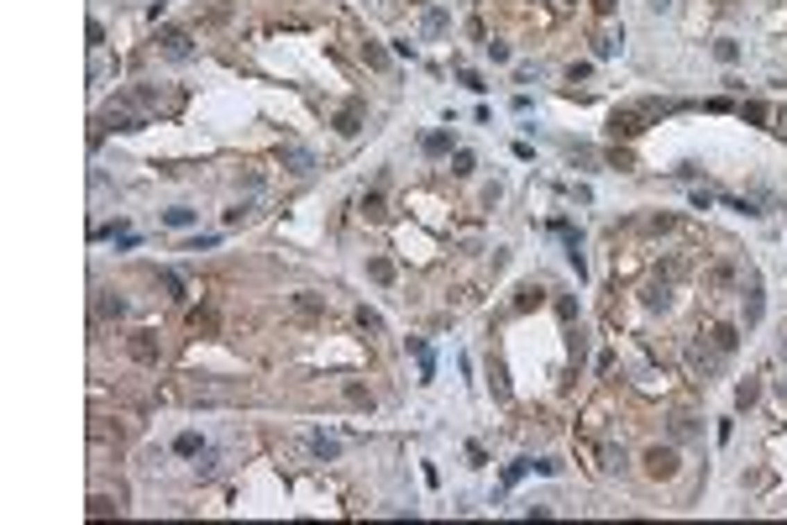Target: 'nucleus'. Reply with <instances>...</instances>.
Here are the masks:
<instances>
[{
  "label": "nucleus",
  "instance_id": "nucleus-30",
  "mask_svg": "<svg viewBox=\"0 0 787 525\" xmlns=\"http://www.w3.org/2000/svg\"><path fill=\"white\" fill-rule=\"evenodd\" d=\"M714 58L719 63H735L740 58V42H729V37H725V42H714Z\"/></svg>",
  "mask_w": 787,
  "mask_h": 525
},
{
  "label": "nucleus",
  "instance_id": "nucleus-11",
  "mask_svg": "<svg viewBox=\"0 0 787 525\" xmlns=\"http://www.w3.org/2000/svg\"><path fill=\"white\" fill-rule=\"evenodd\" d=\"M341 394H346V405H352V410H368V415H373V394L362 389L357 378H346V383H341Z\"/></svg>",
  "mask_w": 787,
  "mask_h": 525
},
{
  "label": "nucleus",
  "instance_id": "nucleus-25",
  "mask_svg": "<svg viewBox=\"0 0 787 525\" xmlns=\"http://www.w3.org/2000/svg\"><path fill=\"white\" fill-rule=\"evenodd\" d=\"M693 431H698V420H693V415H672V436H677V442H688Z\"/></svg>",
  "mask_w": 787,
  "mask_h": 525
},
{
  "label": "nucleus",
  "instance_id": "nucleus-8",
  "mask_svg": "<svg viewBox=\"0 0 787 525\" xmlns=\"http://www.w3.org/2000/svg\"><path fill=\"white\" fill-rule=\"evenodd\" d=\"M420 153H425V158H446V153H452V131H425V137H420Z\"/></svg>",
  "mask_w": 787,
  "mask_h": 525
},
{
  "label": "nucleus",
  "instance_id": "nucleus-19",
  "mask_svg": "<svg viewBox=\"0 0 787 525\" xmlns=\"http://www.w3.org/2000/svg\"><path fill=\"white\" fill-rule=\"evenodd\" d=\"M362 215H368V221H383V215H389V205H383V194H378V190L362 194Z\"/></svg>",
  "mask_w": 787,
  "mask_h": 525
},
{
  "label": "nucleus",
  "instance_id": "nucleus-12",
  "mask_svg": "<svg viewBox=\"0 0 787 525\" xmlns=\"http://www.w3.org/2000/svg\"><path fill=\"white\" fill-rule=\"evenodd\" d=\"M409 352H415V362H420V378H436V358H430V347L425 342H420V336H409Z\"/></svg>",
  "mask_w": 787,
  "mask_h": 525
},
{
  "label": "nucleus",
  "instance_id": "nucleus-37",
  "mask_svg": "<svg viewBox=\"0 0 787 525\" xmlns=\"http://www.w3.org/2000/svg\"><path fill=\"white\" fill-rule=\"evenodd\" d=\"M467 462H473V467H483V462H489V452H483L477 442H467Z\"/></svg>",
  "mask_w": 787,
  "mask_h": 525
},
{
  "label": "nucleus",
  "instance_id": "nucleus-22",
  "mask_svg": "<svg viewBox=\"0 0 787 525\" xmlns=\"http://www.w3.org/2000/svg\"><path fill=\"white\" fill-rule=\"evenodd\" d=\"M756 399H761V383H751V378H745V383L735 389V405H740V410H751Z\"/></svg>",
  "mask_w": 787,
  "mask_h": 525
},
{
  "label": "nucleus",
  "instance_id": "nucleus-20",
  "mask_svg": "<svg viewBox=\"0 0 787 525\" xmlns=\"http://www.w3.org/2000/svg\"><path fill=\"white\" fill-rule=\"evenodd\" d=\"M420 26H425V37H436V32H446V26H452V16L430 6V11H425V22H420Z\"/></svg>",
  "mask_w": 787,
  "mask_h": 525
},
{
  "label": "nucleus",
  "instance_id": "nucleus-21",
  "mask_svg": "<svg viewBox=\"0 0 787 525\" xmlns=\"http://www.w3.org/2000/svg\"><path fill=\"white\" fill-rule=\"evenodd\" d=\"M667 305H672L667 284H651V289H645V310H667Z\"/></svg>",
  "mask_w": 787,
  "mask_h": 525
},
{
  "label": "nucleus",
  "instance_id": "nucleus-42",
  "mask_svg": "<svg viewBox=\"0 0 787 525\" xmlns=\"http://www.w3.org/2000/svg\"><path fill=\"white\" fill-rule=\"evenodd\" d=\"M409 6H425V0H409Z\"/></svg>",
  "mask_w": 787,
  "mask_h": 525
},
{
  "label": "nucleus",
  "instance_id": "nucleus-6",
  "mask_svg": "<svg viewBox=\"0 0 787 525\" xmlns=\"http://www.w3.org/2000/svg\"><path fill=\"white\" fill-rule=\"evenodd\" d=\"M163 53H168V58H174V63H184V58H189V53H194L189 32H163Z\"/></svg>",
  "mask_w": 787,
  "mask_h": 525
},
{
  "label": "nucleus",
  "instance_id": "nucleus-7",
  "mask_svg": "<svg viewBox=\"0 0 787 525\" xmlns=\"http://www.w3.org/2000/svg\"><path fill=\"white\" fill-rule=\"evenodd\" d=\"M336 131H341V137H357V131H362V106H357V100L336 110Z\"/></svg>",
  "mask_w": 787,
  "mask_h": 525
},
{
  "label": "nucleus",
  "instance_id": "nucleus-9",
  "mask_svg": "<svg viewBox=\"0 0 787 525\" xmlns=\"http://www.w3.org/2000/svg\"><path fill=\"white\" fill-rule=\"evenodd\" d=\"M284 168H289V174H310L315 153H310V147H284Z\"/></svg>",
  "mask_w": 787,
  "mask_h": 525
},
{
  "label": "nucleus",
  "instance_id": "nucleus-33",
  "mask_svg": "<svg viewBox=\"0 0 787 525\" xmlns=\"http://www.w3.org/2000/svg\"><path fill=\"white\" fill-rule=\"evenodd\" d=\"M593 53H598V58H614V53H620V37H598Z\"/></svg>",
  "mask_w": 787,
  "mask_h": 525
},
{
  "label": "nucleus",
  "instance_id": "nucleus-35",
  "mask_svg": "<svg viewBox=\"0 0 787 525\" xmlns=\"http://www.w3.org/2000/svg\"><path fill=\"white\" fill-rule=\"evenodd\" d=\"M110 510H121V504H110V499H90V515H95V520H105Z\"/></svg>",
  "mask_w": 787,
  "mask_h": 525
},
{
  "label": "nucleus",
  "instance_id": "nucleus-36",
  "mask_svg": "<svg viewBox=\"0 0 787 525\" xmlns=\"http://www.w3.org/2000/svg\"><path fill=\"white\" fill-rule=\"evenodd\" d=\"M84 37H90V48H100V42H105V26L90 22V26H84Z\"/></svg>",
  "mask_w": 787,
  "mask_h": 525
},
{
  "label": "nucleus",
  "instance_id": "nucleus-34",
  "mask_svg": "<svg viewBox=\"0 0 787 525\" xmlns=\"http://www.w3.org/2000/svg\"><path fill=\"white\" fill-rule=\"evenodd\" d=\"M457 79H462V84H467V90H473V95H483V90H489V84L477 79V74H473V69H462V74H457Z\"/></svg>",
  "mask_w": 787,
  "mask_h": 525
},
{
  "label": "nucleus",
  "instance_id": "nucleus-17",
  "mask_svg": "<svg viewBox=\"0 0 787 525\" xmlns=\"http://www.w3.org/2000/svg\"><path fill=\"white\" fill-rule=\"evenodd\" d=\"M714 347H719V352L729 358V352L740 347V331H735V326H714Z\"/></svg>",
  "mask_w": 787,
  "mask_h": 525
},
{
  "label": "nucleus",
  "instance_id": "nucleus-1",
  "mask_svg": "<svg viewBox=\"0 0 787 525\" xmlns=\"http://www.w3.org/2000/svg\"><path fill=\"white\" fill-rule=\"evenodd\" d=\"M645 116H651V106H620L614 116H609V131H614V137H641Z\"/></svg>",
  "mask_w": 787,
  "mask_h": 525
},
{
  "label": "nucleus",
  "instance_id": "nucleus-28",
  "mask_svg": "<svg viewBox=\"0 0 787 525\" xmlns=\"http://www.w3.org/2000/svg\"><path fill=\"white\" fill-rule=\"evenodd\" d=\"M163 289H168V299H189L184 294V278L174 274V268H163Z\"/></svg>",
  "mask_w": 787,
  "mask_h": 525
},
{
  "label": "nucleus",
  "instance_id": "nucleus-2",
  "mask_svg": "<svg viewBox=\"0 0 787 525\" xmlns=\"http://www.w3.org/2000/svg\"><path fill=\"white\" fill-rule=\"evenodd\" d=\"M126 352L142 362V368H158V358H163V342H158V331H131Z\"/></svg>",
  "mask_w": 787,
  "mask_h": 525
},
{
  "label": "nucleus",
  "instance_id": "nucleus-5",
  "mask_svg": "<svg viewBox=\"0 0 787 525\" xmlns=\"http://www.w3.org/2000/svg\"><path fill=\"white\" fill-rule=\"evenodd\" d=\"M761 310H766V299H761V278H745V326H756L761 321Z\"/></svg>",
  "mask_w": 787,
  "mask_h": 525
},
{
  "label": "nucleus",
  "instance_id": "nucleus-38",
  "mask_svg": "<svg viewBox=\"0 0 787 525\" xmlns=\"http://www.w3.org/2000/svg\"><path fill=\"white\" fill-rule=\"evenodd\" d=\"M483 48H489L493 63H509V48H504V42H483Z\"/></svg>",
  "mask_w": 787,
  "mask_h": 525
},
{
  "label": "nucleus",
  "instance_id": "nucleus-43",
  "mask_svg": "<svg viewBox=\"0 0 787 525\" xmlns=\"http://www.w3.org/2000/svg\"><path fill=\"white\" fill-rule=\"evenodd\" d=\"M782 358H787V347H782Z\"/></svg>",
  "mask_w": 787,
  "mask_h": 525
},
{
  "label": "nucleus",
  "instance_id": "nucleus-16",
  "mask_svg": "<svg viewBox=\"0 0 787 525\" xmlns=\"http://www.w3.org/2000/svg\"><path fill=\"white\" fill-rule=\"evenodd\" d=\"M368 278L373 284H394V262L389 258H368Z\"/></svg>",
  "mask_w": 787,
  "mask_h": 525
},
{
  "label": "nucleus",
  "instance_id": "nucleus-32",
  "mask_svg": "<svg viewBox=\"0 0 787 525\" xmlns=\"http://www.w3.org/2000/svg\"><path fill=\"white\" fill-rule=\"evenodd\" d=\"M567 158H573L577 168H593V147H577V142H573V147H567Z\"/></svg>",
  "mask_w": 787,
  "mask_h": 525
},
{
  "label": "nucleus",
  "instance_id": "nucleus-4",
  "mask_svg": "<svg viewBox=\"0 0 787 525\" xmlns=\"http://www.w3.org/2000/svg\"><path fill=\"white\" fill-rule=\"evenodd\" d=\"M645 473H651V478H672V473H677V452H672V447H651V452H645Z\"/></svg>",
  "mask_w": 787,
  "mask_h": 525
},
{
  "label": "nucleus",
  "instance_id": "nucleus-24",
  "mask_svg": "<svg viewBox=\"0 0 787 525\" xmlns=\"http://www.w3.org/2000/svg\"><path fill=\"white\" fill-rule=\"evenodd\" d=\"M294 310L299 315H321L325 305H321V294H294Z\"/></svg>",
  "mask_w": 787,
  "mask_h": 525
},
{
  "label": "nucleus",
  "instance_id": "nucleus-26",
  "mask_svg": "<svg viewBox=\"0 0 787 525\" xmlns=\"http://www.w3.org/2000/svg\"><path fill=\"white\" fill-rule=\"evenodd\" d=\"M174 452H179V457H200V436H194V431H184L179 442H174Z\"/></svg>",
  "mask_w": 787,
  "mask_h": 525
},
{
  "label": "nucleus",
  "instance_id": "nucleus-18",
  "mask_svg": "<svg viewBox=\"0 0 787 525\" xmlns=\"http://www.w3.org/2000/svg\"><path fill=\"white\" fill-rule=\"evenodd\" d=\"M163 221L174 231H184V226H194V210H189V205H174V210H163Z\"/></svg>",
  "mask_w": 787,
  "mask_h": 525
},
{
  "label": "nucleus",
  "instance_id": "nucleus-15",
  "mask_svg": "<svg viewBox=\"0 0 787 525\" xmlns=\"http://www.w3.org/2000/svg\"><path fill=\"white\" fill-rule=\"evenodd\" d=\"M362 63H368V69H389V48H378V42H362Z\"/></svg>",
  "mask_w": 787,
  "mask_h": 525
},
{
  "label": "nucleus",
  "instance_id": "nucleus-23",
  "mask_svg": "<svg viewBox=\"0 0 787 525\" xmlns=\"http://www.w3.org/2000/svg\"><path fill=\"white\" fill-rule=\"evenodd\" d=\"M357 326L378 336V331H383V315H378V310H368V305H357Z\"/></svg>",
  "mask_w": 787,
  "mask_h": 525
},
{
  "label": "nucleus",
  "instance_id": "nucleus-39",
  "mask_svg": "<svg viewBox=\"0 0 787 525\" xmlns=\"http://www.w3.org/2000/svg\"><path fill=\"white\" fill-rule=\"evenodd\" d=\"M530 467H536V462H514V467H509V473H504V483H520V478H525V473H530Z\"/></svg>",
  "mask_w": 787,
  "mask_h": 525
},
{
  "label": "nucleus",
  "instance_id": "nucleus-31",
  "mask_svg": "<svg viewBox=\"0 0 787 525\" xmlns=\"http://www.w3.org/2000/svg\"><path fill=\"white\" fill-rule=\"evenodd\" d=\"M473 163H477V158L467 153V147H462V153H452V174H462V179H467V174H473Z\"/></svg>",
  "mask_w": 787,
  "mask_h": 525
},
{
  "label": "nucleus",
  "instance_id": "nucleus-13",
  "mask_svg": "<svg viewBox=\"0 0 787 525\" xmlns=\"http://www.w3.org/2000/svg\"><path fill=\"white\" fill-rule=\"evenodd\" d=\"M310 452L331 462V457H341V442H336V436H325V431H315V436H310Z\"/></svg>",
  "mask_w": 787,
  "mask_h": 525
},
{
  "label": "nucleus",
  "instance_id": "nucleus-40",
  "mask_svg": "<svg viewBox=\"0 0 787 525\" xmlns=\"http://www.w3.org/2000/svg\"><path fill=\"white\" fill-rule=\"evenodd\" d=\"M593 11L598 16H614V0H593Z\"/></svg>",
  "mask_w": 787,
  "mask_h": 525
},
{
  "label": "nucleus",
  "instance_id": "nucleus-10",
  "mask_svg": "<svg viewBox=\"0 0 787 525\" xmlns=\"http://www.w3.org/2000/svg\"><path fill=\"white\" fill-rule=\"evenodd\" d=\"M95 305H100V315H105V321H121V315H126V299H121L116 289H100Z\"/></svg>",
  "mask_w": 787,
  "mask_h": 525
},
{
  "label": "nucleus",
  "instance_id": "nucleus-14",
  "mask_svg": "<svg viewBox=\"0 0 787 525\" xmlns=\"http://www.w3.org/2000/svg\"><path fill=\"white\" fill-rule=\"evenodd\" d=\"M546 299V289L541 284H520V294H514V310H530V305H541Z\"/></svg>",
  "mask_w": 787,
  "mask_h": 525
},
{
  "label": "nucleus",
  "instance_id": "nucleus-29",
  "mask_svg": "<svg viewBox=\"0 0 787 525\" xmlns=\"http://www.w3.org/2000/svg\"><path fill=\"white\" fill-rule=\"evenodd\" d=\"M740 116L751 121V126H761V121H766V106H761V100H745V106H740Z\"/></svg>",
  "mask_w": 787,
  "mask_h": 525
},
{
  "label": "nucleus",
  "instance_id": "nucleus-27",
  "mask_svg": "<svg viewBox=\"0 0 787 525\" xmlns=\"http://www.w3.org/2000/svg\"><path fill=\"white\" fill-rule=\"evenodd\" d=\"M598 467H604V473H625V452L620 447H604V462Z\"/></svg>",
  "mask_w": 787,
  "mask_h": 525
},
{
  "label": "nucleus",
  "instance_id": "nucleus-41",
  "mask_svg": "<svg viewBox=\"0 0 787 525\" xmlns=\"http://www.w3.org/2000/svg\"><path fill=\"white\" fill-rule=\"evenodd\" d=\"M645 6H651V11H672V0H645Z\"/></svg>",
  "mask_w": 787,
  "mask_h": 525
},
{
  "label": "nucleus",
  "instance_id": "nucleus-3",
  "mask_svg": "<svg viewBox=\"0 0 787 525\" xmlns=\"http://www.w3.org/2000/svg\"><path fill=\"white\" fill-rule=\"evenodd\" d=\"M719 358H725V352H719V347H714V352H709V347H688V368L693 373H698V378H714V373H719Z\"/></svg>",
  "mask_w": 787,
  "mask_h": 525
}]
</instances>
